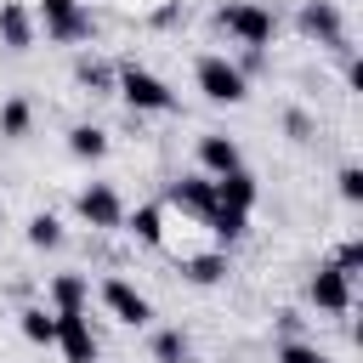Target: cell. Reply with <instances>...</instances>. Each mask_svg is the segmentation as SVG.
Instances as JSON below:
<instances>
[{
  "label": "cell",
  "instance_id": "21",
  "mask_svg": "<svg viewBox=\"0 0 363 363\" xmlns=\"http://www.w3.org/2000/svg\"><path fill=\"white\" fill-rule=\"evenodd\" d=\"M68 153L85 159V164L108 159V130H102V125H74V130H68Z\"/></svg>",
  "mask_w": 363,
  "mask_h": 363
},
{
  "label": "cell",
  "instance_id": "8",
  "mask_svg": "<svg viewBox=\"0 0 363 363\" xmlns=\"http://www.w3.org/2000/svg\"><path fill=\"white\" fill-rule=\"evenodd\" d=\"M96 295H102V306H108L125 329H147V323H153V301H147L130 278H102V289H96Z\"/></svg>",
  "mask_w": 363,
  "mask_h": 363
},
{
  "label": "cell",
  "instance_id": "1",
  "mask_svg": "<svg viewBox=\"0 0 363 363\" xmlns=\"http://www.w3.org/2000/svg\"><path fill=\"white\" fill-rule=\"evenodd\" d=\"M113 96H125L130 113H176V91L147 62H136V57L113 62Z\"/></svg>",
  "mask_w": 363,
  "mask_h": 363
},
{
  "label": "cell",
  "instance_id": "20",
  "mask_svg": "<svg viewBox=\"0 0 363 363\" xmlns=\"http://www.w3.org/2000/svg\"><path fill=\"white\" fill-rule=\"evenodd\" d=\"M153 363H193V335L182 323L153 329Z\"/></svg>",
  "mask_w": 363,
  "mask_h": 363
},
{
  "label": "cell",
  "instance_id": "7",
  "mask_svg": "<svg viewBox=\"0 0 363 363\" xmlns=\"http://www.w3.org/2000/svg\"><path fill=\"white\" fill-rule=\"evenodd\" d=\"M306 301H312L318 312H329V318H346V312H352V278H346L335 261H323V267H312V278H306Z\"/></svg>",
  "mask_w": 363,
  "mask_h": 363
},
{
  "label": "cell",
  "instance_id": "19",
  "mask_svg": "<svg viewBox=\"0 0 363 363\" xmlns=\"http://www.w3.org/2000/svg\"><path fill=\"white\" fill-rule=\"evenodd\" d=\"M17 329L28 346H57V312L51 306H23L17 312Z\"/></svg>",
  "mask_w": 363,
  "mask_h": 363
},
{
  "label": "cell",
  "instance_id": "3",
  "mask_svg": "<svg viewBox=\"0 0 363 363\" xmlns=\"http://www.w3.org/2000/svg\"><path fill=\"white\" fill-rule=\"evenodd\" d=\"M216 23L227 28V40L233 45H272V34H278V17H272V6H261V0H227L221 11H216Z\"/></svg>",
  "mask_w": 363,
  "mask_h": 363
},
{
  "label": "cell",
  "instance_id": "16",
  "mask_svg": "<svg viewBox=\"0 0 363 363\" xmlns=\"http://www.w3.org/2000/svg\"><path fill=\"white\" fill-rule=\"evenodd\" d=\"M74 85H79V91H91V96H113V62H108V57L79 51V57H74Z\"/></svg>",
  "mask_w": 363,
  "mask_h": 363
},
{
  "label": "cell",
  "instance_id": "17",
  "mask_svg": "<svg viewBox=\"0 0 363 363\" xmlns=\"http://www.w3.org/2000/svg\"><path fill=\"white\" fill-rule=\"evenodd\" d=\"M164 216H170L164 204H136V210H125V233H130L136 244H153V250H159V244H164Z\"/></svg>",
  "mask_w": 363,
  "mask_h": 363
},
{
  "label": "cell",
  "instance_id": "6",
  "mask_svg": "<svg viewBox=\"0 0 363 363\" xmlns=\"http://www.w3.org/2000/svg\"><path fill=\"white\" fill-rule=\"evenodd\" d=\"M74 216H79L91 233H119V227H125V199H119L113 182H85V187L74 193Z\"/></svg>",
  "mask_w": 363,
  "mask_h": 363
},
{
  "label": "cell",
  "instance_id": "25",
  "mask_svg": "<svg viewBox=\"0 0 363 363\" xmlns=\"http://www.w3.org/2000/svg\"><path fill=\"white\" fill-rule=\"evenodd\" d=\"M335 187H340V199H346V204H363V164H340Z\"/></svg>",
  "mask_w": 363,
  "mask_h": 363
},
{
  "label": "cell",
  "instance_id": "24",
  "mask_svg": "<svg viewBox=\"0 0 363 363\" xmlns=\"http://www.w3.org/2000/svg\"><path fill=\"white\" fill-rule=\"evenodd\" d=\"M329 261H335L346 278H357V272H363V238H357V233H352V238H340V250H335Z\"/></svg>",
  "mask_w": 363,
  "mask_h": 363
},
{
  "label": "cell",
  "instance_id": "11",
  "mask_svg": "<svg viewBox=\"0 0 363 363\" xmlns=\"http://www.w3.org/2000/svg\"><path fill=\"white\" fill-rule=\"evenodd\" d=\"M227 170H244V147L227 130H204L199 136V176H227Z\"/></svg>",
  "mask_w": 363,
  "mask_h": 363
},
{
  "label": "cell",
  "instance_id": "4",
  "mask_svg": "<svg viewBox=\"0 0 363 363\" xmlns=\"http://www.w3.org/2000/svg\"><path fill=\"white\" fill-rule=\"evenodd\" d=\"M34 23L45 28L51 45H85L96 34V17L85 11V0H40V17Z\"/></svg>",
  "mask_w": 363,
  "mask_h": 363
},
{
  "label": "cell",
  "instance_id": "9",
  "mask_svg": "<svg viewBox=\"0 0 363 363\" xmlns=\"http://www.w3.org/2000/svg\"><path fill=\"white\" fill-rule=\"evenodd\" d=\"M164 210H182V216H193V221L204 227V216L216 210V182H210V176H199V170L176 176V182L164 187Z\"/></svg>",
  "mask_w": 363,
  "mask_h": 363
},
{
  "label": "cell",
  "instance_id": "12",
  "mask_svg": "<svg viewBox=\"0 0 363 363\" xmlns=\"http://www.w3.org/2000/svg\"><path fill=\"white\" fill-rule=\"evenodd\" d=\"M45 306L51 312H91V272H51Z\"/></svg>",
  "mask_w": 363,
  "mask_h": 363
},
{
  "label": "cell",
  "instance_id": "22",
  "mask_svg": "<svg viewBox=\"0 0 363 363\" xmlns=\"http://www.w3.org/2000/svg\"><path fill=\"white\" fill-rule=\"evenodd\" d=\"M28 244H34V250H62V216L34 210V216H28Z\"/></svg>",
  "mask_w": 363,
  "mask_h": 363
},
{
  "label": "cell",
  "instance_id": "27",
  "mask_svg": "<svg viewBox=\"0 0 363 363\" xmlns=\"http://www.w3.org/2000/svg\"><path fill=\"white\" fill-rule=\"evenodd\" d=\"M0 227H6V204H0Z\"/></svg>",
  "mask_w": 363,
  "mask_h": 363
},
{
  "label": "cell",
  "instance_id": "23",
  "mask_svg": "<svg viewBox=\"0 0 363 363\" xmlns=\"http://www.w3.org/2000/svg\"><path fill=\"white\" fill-rule=\"evenodd\" d=\"M278 363H335V357H329L318 340L301 335V340H278Z\"/></svg>",
  "mask_w": 363,
  "mask_h": 363
},
{
  "label": "cell",
  "instance_id": "18",
  "mask_svg": "<svg viewBox=\"0 0 363 363\" xmlns=\"http://www.w3.org/2000/svg\"><path fill=\"white\" fill-rule=\"evenodd\" d=\"M28 130H34V102L17 91V96L0 102V142H23Z\"/></svg>",
  "mask_w": 363,
  "mask_h": 363
},
{
  "label": "cell",
  "instance_id": "2",
  "mask_svg": "<svg viewBox=\"0 0 363 363\" xmlns=\"http://www.w3.org/2000/svg\"><path fill=\"white\" fill-rule=\"evenodd\" d=\"M193 85H199L204 102H216V108H238V102L250 96V79L233 68L227 51H204V57L193 62Z\"/></svg>",
  "mask_w": 363,
  "mask_h": 363
},
{
  "label": "cell",
  "instance_id": "5",
  "mask_svg": "<svg viewBox=\"0 0 363 363\" xmlns=\"http://www.w3.org/2000/svg\"><path fill=\"white\" fill-rule=\"evenodd\" d=\"M295 28H301L306 40H318L323 51L352 57V40H346V11H340L335 0H306V6L295 11Z\"/></svg>",
  "mask_w": 363,
  "mask_h": 363
},
{
  "label": "cell",
  "instance_id": "10",
  "mask_svg": "<svg viewBox=\"0 0 363 363\" xmlns=\"http://www.w3.org/2000/svg\"><path fill=\"white\" fill-rule=\"evenodd\" d=\"M57 352H62L68 363H102L91 312H57Z\"/></svg>",
  "mask_w": 363,
  "mask_h": 363
},
{
  "label": "cell",
  "instance_id": "15",
  "mask_svg": "<svg viewBox=\"0 0 363 363\" xmlns=\"http://www.w3.org/2000/svg\"><path fill=\"white\" fill-rule=\"evenodd\" d=\"M182 278H187V284H199V289H210V284H221V278H227V250H216V244H204L199 255H182Z\"/></svg>",
  "mask_w": 363,
  "mask_h": 363
},
{
  "label": "cell",
  "instance_id": "14",
  "mask_svg": "<svg viewBox=\"0 0 363 363\" xmlns=\"http://www.w3.org/2000/svg\"><path fill=\"white\" fill-rule=\"evenodd\" d=\"M216 182V204H233V210H255V199H261V187H255V176L250 170H227V176H210Z\"/></svg>",
  "mask_w": 363,
  "mask_h": 363
},
{
  "label": "cell",
  "instance_id": "13",
  "mask_svg": "<svg viewBox=\"0 0 363 363\" xmlns=\"http://www.w3.org/2000/svg\"><path fill=\"white\" fill-rule=\"evenodd\" d=\"M34 34H40L34 11H28L23 0H0V45H6V51H28Z\"/></svg>",
  "mask_w": 363,
  "mask_h": 363
},
{
  "label": "cell",
  "instance_id": "26",
  "mask_svg": "<svg viewBox=\"0 0 363 363\" xmlns=\"http://www.w3.org/2000/svg\"><path fill=\"white\" fill-rule=\"evenodd\" d=\"M284 130H289L295 142H312V130H318V125H312V119H306L301 108H289V113H284Z\"/></svg>",
  "mask_w": 363,
  "mask_h": 363
}]
</instances>
